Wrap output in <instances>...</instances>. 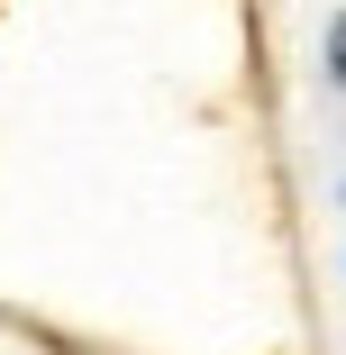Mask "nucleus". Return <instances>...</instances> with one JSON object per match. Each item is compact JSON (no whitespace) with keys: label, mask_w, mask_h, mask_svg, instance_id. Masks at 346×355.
<instances>
[]
</instances>
